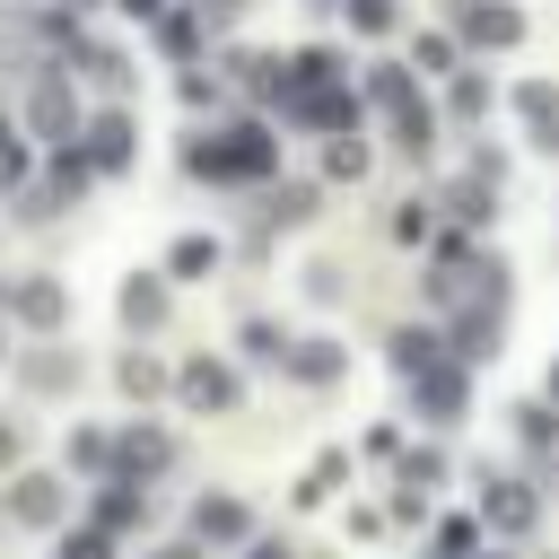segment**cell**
<instances>
[{
	"label": "cell",
	"mask_w": 559,
	"mask_h": 559,
	"mask_svg": "<svg viewBox=\"0 0 559 559\" xmlns=\"http://www.w3.org/2000/svg\"><path fill=\"white\" fill-rule=\"evenodd\" d=\"M515 114H524V140L533 148H559V87L550 79H524L515 87Z\"/></svg>",
	"instance_id": "cell-3"
},
{
	"label": "cell",
	"mask_w": 559,
	"mask_h": 559,
	"mask_svg": "<svg viewBox=\"0 0 559 559\" xmlns=\"http://www.w3.org/2000/svg\"><path fill=\"white\" fill-rule=\"evenodd\" d=\"M122 17H166V0H122Z\"/></svg>",
	"instance_id": "cell-22"
},
{
	"label": "cell",
	"mask_w": 559,
	"mask_h": 559,
	"mask_svg": "<svg viewBox=\"0 0 559 559\" xmlns=\"http://www.w3.org/2000/svg\"><path fill=\"white\" fill-rule=\"evenodd\" d=\"M550 402H559V358H550Z\"/></svg>",
	"instance_id": "cell-25"
},
{
	"label": "cell",
	"mask_w": 559,
	"mask_h": 559,
	"mask_svg": "<svg viewBox=\"0 0 559 559\" xmlns=\"http://www.w3.org/2000/svg\"><path fill=\"white\" fill-rule=\"evenodd\" d=\"M306 210H314V192H280V201H271V218H280V227H306Z\"/></svg>",
	"instance_id": "cell-19"
},
{
	"label": "cell",
	"mask_w": 559,
	"mask_h": 559,
	"mask_svg": "<svg viewBox=\"0 0 559 559\" xmlns=\"http://www.w3.org/2000/svg\"><path fill=\"white\" fill-rule=\"evenodd\" d=\"M183 402H192V411H227V402H236V367H227V358H192V367H183Z\"/></svg>",
	"instance_id": "cell-4"
},
{
	"label": "cell",
	"mask_w": 559,
	"mask_h": 559,
	"mask_svg": "<svg viewBox=\"0 0 559 559\" xmlns=\"http://www.w3.org/2000/svg\"><path fill=\"white\" fill-rule=\"evenodd\" d=\"M210 262H218V245H210V236H175V280H201Z\"/></svg>",
	"instance_id": "cell-15"
},
{
	"label": "cell",
	"mask_w": 559,
	"mask_h": 559,
	"mask_svg": "<svg viewBox=\"0 0 559 559\" xmlns=\"http://www.w3.org/2000/svg\"><path fill=\"white\" fill-rule=\"evenodd\" d=\"M17 314H26L35 332H52V323H61V288H52V280H26V288H17Z\"/></svg>",
	"instance_id": "cell-9"
},
{
	"label": "cell",
	"mask_w": 559,
	"mask_h": 559,
	"mask_svg": "<svg viewBox=\"0 0 559 559\" xmlns=\"http://www.w3.org/2000/svg\"><path fill=\"white\" fill-rule=\"evenodd\" d=\"M157 35H166V52H192V44H201V26H192V17H166Z\"/></svg>",
	"instance_id": "cell-20"
},
{
	"label": "cell",
	"mask_w": 559,
	"mask_h": 559,
	"mask_svg": "<svg viewBox=\"0 0 559 559\" xmlns=\"http://www.w3.org/2000/svg\"><path fill=\"white\" fill-rule=\"evenodd\" d=\"M79 61H87V79H96V87H122V79H131V61H122L114 44H79Z\"/></svg>",
	"instance_id": "cell-12"
},
{
	"label": "cell",
	"mask_w": 559,
	"mask_h": 559,
	"mask_svg": "<svg viewBox=\"0 0 559 559\" xmlns=\"http://www.w3.org/2000/svg\"><path fill=\"white\" fill-rule=\"evenodd\" d=\"M192 524H201V542H236V533H245V507H236V498H201Z\"/></svg>",
	"instance_id": "cell-11"
},
{
	"label": "cell",
	"mask_w": 559,
	"mask_h": 559,
	"mask_svg": "<svg viewBox=\"0 0 559 559\" xmlns=\"http://www.w3.org/2000/svg\"><path fill=\"white\" fill-rule=\"evenodd\" d=\"M0 463H17V428L9 419H0Z\"/></svg>",
	"instance_id": "cell-24"
},
{
	"label": "cell",
	"mask_w": 559,
	"mask_h": 559,
	"mask_svg": "<svg viewBox=\"0 0 559 559\" xmlns=\"http://www.w3.org/2000/svg\"><path fill=\"white\" fill-rule=\"evenodd\" d=\"M367 96H376L384 114H402V105H419V87H411V70H393V61H376V70H367Z\"/></svg>",
	"instance_id": "cell-8"
},
{
	"label": "cell",
	"mask_w": 559,
	"mask_h": 559,
	"mask_svg": "<svg viewBox=\"0 0 559 559\" xmlns=\"http://www.w3.org/2000/svg\"><path fill=\"white\" fill-rule=\"evenodd\" d=\"M288 367H297L306 384H332V376H341V349H332V341H297V349H288Z\"/></svg>",
	"instance_id": "cell-10"
},
{
	"label": "cell",
	"mask_w": 559,
	"mask_h": 559,
	"mask_svg": "<svg viewBox=\"0 0 559 559\" xmlns=\"http://www.w3.org/2000/svg\"><path fill=\"white\" fill-rule=\"evenodd\" d=\"M122 323H166V280H148V271H131V288H122Z\"/></svg>",
	"instance_id": "cell-7"
},
{
	"label": "cell",
	"mask_w": 559,
	"mask_h": 559,
	"mask_svg": "<svg viewBox=\"0 0 559 559\" xmlns=\"http://www.w3.org/2000/svg\"><path fill=\"white\" fill-rule=\"evenodd\" d=\"M122 454H131V472H166V454H175V445H166L157 428H131V437H122Z\"/></svg>",
	"instance_id": "cell-13"
},
{
	"label": "cell",
	"mask_w": 559,
	"mask_h": 559,
	"mask_svg": "<svg viewBox=\"0 0 559 559\" xmlns=\"http://www.w3.org/2000/svg\"><path fill=\"white\" fill-rule=\"evenodd\" d=\"M323 166H332V175H349V183H358V175H367V148H358V131H341V148H332V157H323Z\"/></svg>",
	"instance_id": "cell-16"
},
{
	"label": "cell",
	"mask_w": 559,
	"mask_h": 559,
	"mask_svg": "<svg viewBox=\"0 0 559 559\" xmlns=\"http://www.w3.org/2000/svg\"><path fill=\"white\" fill-rule=\"evenodd\" d=\"M70 454H79V472H96V463H105V437H96V428H79V437H70Z\"/></svg>",
	"instance_id": "cell-21"
},
{
	"label": "cell",
	"mask_w": 559,
	"mask_h": 559,
	"mask_svg": "<svg viewBox=\"0 0 559 559\" xmlns=\"http://www.w3.org/2000/svg\"><path fill=\"white\" fill-rule=\"evenodd\" d=\"M131 148H140V122H131L122 105L87 122V166H96V175H122V166H131Z\"/></svg>",
	"instance_id": "cell-2"
},
{
	"label": "cell",
	"mask_w": 559,
	"mask_h": 559,
	"mask_svg": "<svg viewBox=\"0 0 559 559\" xmlns=\"http://www.w3.org/2000/svg\"><path fill=\"white\" fill-rule=\"evenodd\" d=\"M454 114H463V122L489 114V87H480V79H454Z\"/></svg>",
	"instance_id": "cell-18"
},
{
	"label": "cell",
	"mask_w": 559,
	"mask_h": 559,
	"mask_svg": "<svg viewBox=\"0 0 559 559\" xmlns=\"http://www.w3.org/2000/svg\"><path fill=\"white\" fill-rule=\"evenodd\" d=\"M157 384H166V376H157V367H148V358H122V393H140V402H148V393H157Z\"/></svg>",
	"instance_id": "cell-17"
},
{
	"label": "cell",
	"mask_w": 559,
	"mask_h": 559,
	"mask_svg": "<svg viewBox=\"0 0 559 559\" xmlns=\"http://www.w3.org/2000/svg\"><path fill=\"white\" fill-rule=\"evenodd\" d=\"M463 35H472V44H498V52H507V44L524 35V17H515L507 0H463Z\"/></svg>",
	"instance_id": "cell-5"
},
{
	"label": "cell",
	"mask_w": 559,
	"mask_h": 559,
	"mask_svg": "<svg viewBox=\"0 0 559 559\" xmlns=\"http://www.w3.org/2000/svg\"><path fill=\"white\" fill-rule=\"evenodd\" d=\"M61 9H70V17H79V9H96V0H61Z\"/></svg>",
	"instance_id": "cell-26"
},
{
	"label": "cell",
	"mask_w": 559,
	"mask_h": 559,
	"mask_svg": "<svg viewBox=\"0 0 559 559\" xmlns=\"http://www.w3.org/2000/svg\"><path fill=\"white\" fill-rule=\"evenodd\" d=\"M26 114H35V131H44V140H52V148H61V140H70V131H79V105H70V87H61V79H44V87H35V105H26Z\"/></svg>",
	"instance_id": "cell-6"
},
{
	"label": "cell",
	"mask_w": 559,
	"mask_h": 559,
	"mask_svg": "<svg viewBox=\"0 0 559 559\" xmlns=\"http://www.w3.org/2000/svg\"><path fill=\"white\" fill-rule=\"evenodd\" d=\"M192 9H201V17H236L245 0H192Z\"/></svg>",
	"instance_id": "cell-23"
},
{
	"label": "cell",
	"mask_w": 559,
	"mask_h": 559,
	"mask_svg": "<svg viewBox=\"0 0 559 559\" xmlns=\"http://www.w3.org/2000/svg\"><path fill=\"white\" fill-rule=\"evenodd\" d=\"M341 9H349V26H358V35H393V26H402V9H393V0H341Z\"/></svg>",
	"instance_id": "cell-14"
},
{
	"label": "cell",
	"mask_w": 559,
	"mask_h": 559,
	"mask_svg": "<svg viewBox=\"0 0 559 559\" xmlns=\"http://www.w3.org/2000/svg\"><path fill=\"white\" fill-rule=\"evenodd\" d=\"M183 166H192L201 183H253V175H271V166H280V140H271L262 122H227V131H192V148H183Z\"/></svg>",
	"instance_id": "cell-1"
}]
</instances>
